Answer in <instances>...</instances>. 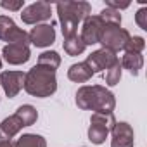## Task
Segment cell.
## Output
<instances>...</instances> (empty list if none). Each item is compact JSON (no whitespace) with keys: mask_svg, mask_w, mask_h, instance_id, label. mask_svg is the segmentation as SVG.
<instances>
[{"mask_svg":"<svg viewBox=\"0 0 147 147\" xmlns=\"http://www.w3.org/2000/svg\"><path fill=\"white\" fill-rule=\"evenodd\" d=\"M135 133L126 121H116L111 128V147H133Z\"/></svg>","mask_w":147,"mask_h":147,"instance_id":"cell-9","label":"cell"},{"mask_svg":"<svg viewBox=\"0 0 147 147\" xmlns=\"http://www.w3.org/2000/svg\"><path fill=\"white\" fill-rule=\"evenodd\" d=\"M62 47H64L66 54H67V55H73V57H75V55H80V54H83V52H85V49H87V45L83 43V40H82L78 35H73V36L64 38Z\"/></svg>","mask_w":147,"mask_h":147,"instance_id":"cell-17","label":"cell"},{"mask_svg":"<svg viewBox=\"0 0 147 147\" xmlns=\"http://www.w3.org/2000/svg\"><path fill=\"white\" fill-rule=\"evenodd\" d=\"M144 49H145V38L144 36H130L123 50L126 54H142Z\"/></svg>","mask_w":147,"mask_h":147,"instance_id":"cell-23","label":"cell"},{"mask_svg":"<svg viewBox=\"0 0 147 147\" xmlns=\"http://www.w3.org/2000/svg\"><path fill=\"white\" fill-rule=\"evenodd\" d=\"M14 114L23 121L24 126H31V125H35L36 119H38V111H36L31 104H23V106H19Z\"/></svg>","mask_w":147,"mask_h":147,"instance_id":"cell-18","label":"cell"},{"mask_svg":"<svg viewBox=\"0 0 147 147\" xmlns=\"http://www.w3.org/2000/svg\"><path fill=\"white\" fill-rule=\"evenodd\" d=\"M38 66H43L47 69H52L55 71L59 66H61V55L55 52V50H47V52H42L38 55Z\"/></svg>","mask_w":147,"mask_h":147,"instance_id":"cell-20","label":"cell"},{"mask_svg":"<svg viewBox=\"0 0 147 147\" xmlns=\"http://www.w3.org/2000/svg\"><path fill=\"white\" fill-rule=\"evenodd\" d=\"M57 14H59V23L62 26V35L64 38L76 35L78 24L90 16L92 5L88 2L78 0V2H59L55 5Z\"/></svg>","mask_w":147,"mask_h":147,"instance_id":"cell-3","label":"cell"},{"mask_svg":"<svg viewBox=\"0 0 147 147\" xmlns=\"http://www.w3.org/2000/svg\"><path fill=\"white\" fill-rule=\"evenodd\" d=\"M23 88L33 97H40V99L50 97L57 90L55 71L35 64L28 73H24V87Z\"/></svg>","mask_w":147,"mask_h":147,"instance_id":"cell-2","label":"cell"},{"mask_svg":"<svg viewBox=\"0 0 147 147\" xmlns=\"http://www.w3.org/2000/svg\"><path fill=\"white\" fill-rule=\"evenodd\" d=\"M28 38L30 42L35 45V47H50L54 42H55V30L52 24H36L35 28H31V31L28 33Z\"/></svg>","mask_w":147,"mask_h":147,"instance_id":"cell-12","label":"cell"},{"mask_svg":"<svg viewBox=\"0 0 147 147\" xmlns=\"http://www.w3.org/2000/svg\"><path fill=\"white\" fill-rule=\"evenodd\" d=\"M94 76V71L90 69V66L83 61V62H76V64H73L69 69H67V78L71 82H75V83H85L88 82L90 78Z\"/></svg>","mask_w":147,"mask_h":147,"instance_id":"cell-15","label":"cell"},{"mask_svg":"<svg viewBox=\"0 0 147 147\" xmlns=\"http://www.w3.org/2000/svg\"><path fill=\"white\" fill-rule=\"evenodd\" d=\"M52 16V5L49 2H35V4H30L28 7L23 9V14H21V19L24 24H43L45 21H49Z\"/></svg>","mask_w":147,"mask_h":147,"instance_id":"cell-6","label":"cell"},{"mask_svg":"<svg viewBox=\"0 0 147 147\" xmlns=\"http://www.w3.org/2000/svg\"><path fill=\"white\" fill-rule=\"evenodd\" d=\"M2 55H4V59L9 64L19 66V64H24V62L30 61L31 52H30L28 45H23V43H7L2 49Z\"/></svg>","mask_w":147,"mask_h":147,"instance_id":"cell-13","label":"cell"},{"mask_svg":"<svg viewBox=\"0 0 147 147\" xmlns=\"http://www.w3.org/2000/svg\"><path fill=\"white\" fill-rule=\"evenodd\" d=\"M135 23L140 30H147V7H140L135 14Z\"/></svg>","mask_w":147,"mask_h":147,"instance_id":"cell-24","label":"cell"},{"mask_svg":"<svg viewBox=\"0 0 147 147\" xmlns=\"http://www.w3.org/2000/svg\"><path fill=\"white\" fill-rule=\"evenodd\" d=\"M104 21L97 16H88L83 19V26H82V35L80 38L83 40L85 45H95L100 42V35H102V30H104Z\"/></svg>","mask_w":147,"mask_h":147,"instance_id":"cell-8","label":"cell"},{"mask_svg":"<svg viewBox=\"0 0 147 147\" xmlns=\"http://www.w3.org/2000/svg\"><path fill=\"white\" fill-rule=\"evenodd\" d=\"M0 147H14V144L11 140H0Z\"/></svg>","mask_w":147,"mask_h":147,"instance_id":"cell-27","label":"cell"},{"mask_svg":"<svg viewBox=\"0 0 147 147\" xmlns=\"http://www.w3.org/2000/svg\"><path fill=\"white\" fill-rule=\"evenodd\" d=\"M76 106L83 111L113 114L116 107V99L114 94L102 85H83L76 92Z\"/></svg>","mask_w":147,"mask_h":147,"instance_id":"cell-1","label":"cell"},{"mask_svg":"<svg viewBox=\"0 0 147 147\" xmlns=\"http://www.w3.org/2000/svg\"><path fill=\"white\" fill-rule=\"evenodd\" d=\"M121 73H123V67H121V64H119V61H118V62L113 64L109 69H106V73H104V80H106V83H107L109 87L118 85L119 80H121Z\"/></svg>","mask_w":147,"mask_h":147,"instance_id":"cell-21","label":"cell"},{"mask_svg":"<svg viewBox=\"0 0 147 147\" xmlns=\"http://www.w3.org/2000/svg\"><path fill=\"white\" fill-rule=\"evenodd\" d=\"M23 128H24V125H23V121H21L16 114L5 118L2 123H0V140H11V138L16 137Z\"/></svg>","mask_w":147,"mask_h":147,"instance_id":"cell-14","label":"cell"},{"mask_svg":"<svg viewBox=\"0 0 147 147\" xmlns=\"http://www.w3.org/2000/svg\"><path fill=\"white\" fill-rule=\"evenodd\" d=\"M0 69H2V59H0Z\"/></svg>","mask_w":147,"mask_h":147,"instance_id":"cell-28","label":"cell"},{"mask_svg":"<svg viewBox=\"0 0 147 147\" xmlns=\"http://www.w3.org/2000/svg\"><path fill=\"white\" fill-rule=\"evenodd\" d=\"M114 123H116L114 114L94 113L90 118V126H88V140L95 145L104 144L107 135L111 133V128L114 126Z\"/></svg>","mask_w":147,"mask_h":147,"instance_id":"cell-4","label":"cell"},{"mask_svg":"<svg viewBox=\"0 0 147 147\" xmlns=\"http://www.w3.org/2000/svg\"><path fill=\"white\" fill-rule=\"evenodd\" d=\"M0 7L2 9H7V11H12V12H18V11H21L23 7H24V2L23 0H16V2H7V0H2L0 2Z\"/></svg>","mask_w":147,"mask_h":147,"instance_id":"cell-25","label":"cell"},{"mask_svg":"<svg viewBox=\"0 0 147 147\" xmlns=\"http://www.w3.org/2000/svg\"><path fill=\"white\" fill-rule=\"evenodd\" d=\"M99 18L104 21V24H114V26H121V12L114 11L111 7H106L100 11Z\"/></svg>","mask_w":147,"mask_h":147,"instance_id":"cell-22","label":"cell"},{"mask_svg":"<svg viewBox=\"0 0 147 147\" xmlns=\"http://www.w3.org/2000/svg\"><path fill=\"white\" fill-rule=\"evenodd\" d=\"M130 36L131 35L128 33V30H125L121 26H114V24H106L104 30H102L99 43H102V49H107V50L116 54L118 50L125 49Z\"/></svg>","mask_w":147,"mask_h":147,"instance_id":"cell-5","label":"cell"},{"mask_svg":"<svg viewBox=\"0 0 147 147\" xmlns=\"http://www.w3.org/2000/svg\"><path fill=\"white\" fill-rule=\"evenodd\" d=\"M0 85H2L9 99H14L24 87V73L23 71H2L0 73Z\"/></svg>","mask_w":147,"mask_h":147,"instance_id":"cell-10","label":"cell"},{"mask_svg":"<svg viewBox=\"0 0 147 147\" xmlns=\"http://www.w3.org/2000/svg\"><path fill=\"white\" fill-rule=\"evenodd\" d=\"M119 64H121V67L128 69L133 76H137L140 73V69H142V66H144V55L142 54H126L125 52Z\"/></svg>","mask_w":147,"mask_h":147,"instance_id":"cell-16","label":"cell"},{"mask_svg":"<svg viewBox=\"0 0 147 147\" xmlns=\"http://www.w3.org/2000/svg\"><path fill=\"white\" fill-rule=\"evenodd\" d=\"M14 147H47V140L36 133H24L16 140Z\"/></svg>","mask_w":147,"mask_h":147,"instance_id":"cell-19","label":"cell"},{"mask_svg":"<svg viewBox=\"0 0 147 147\" xmlns=\"http://www.w3.org/2000/svg\"><path fill=\"white\" fill-rule=\"evenodd\" d=\"M119 59H118V55L114 54V52H111V50H107V49H99V50H95V52H92L90 55H87V64L90 66V69L94 71V75L95 73H99V71H106V69H109L113 64H116Z\"/></svg>","mask_w":147,"mask_h":147,"instance_id":"cell-11","label":"cell"},{"mask_svg":"<svg viewBox=\"0 0 147 147\" xmlns=\"http://www.w3.org/2000/svg\"><path fill=\"white\" fill-rule=\"evenodd\" d=\"M106 7H111L114 11H123V9H128L130 7V2H125V4H119V2H114V0H106Z\"/></svg>","mask_w":147,"mask_h":147,"instance_id":"cell-26","label":"cell"},{"mask_svg":"<svg viewBox=\"0 0 147 147\" xmlns=\"http://www.w3.org/2000/svg\"><path fill=\"white\" fill-rule=\"evenodd\" d=\"M0 40L9 43H23V45L30 43L28 33L18 28V24L9 16H0Z\"/></svg>","mask_w":147,"mask_h":147,"instance_id":"cell-7","label":"cell"}]
</instances>
